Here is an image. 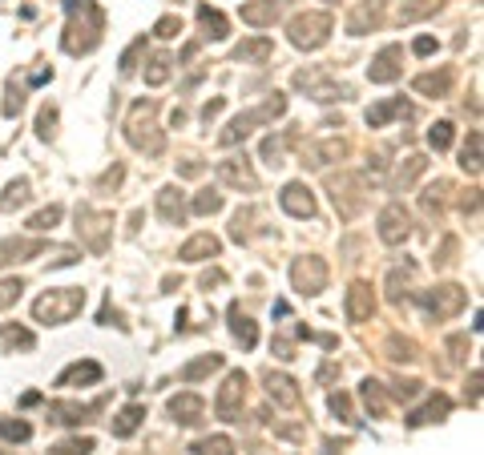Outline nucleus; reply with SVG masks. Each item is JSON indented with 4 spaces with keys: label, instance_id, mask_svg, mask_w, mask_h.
Segmentation results:
<instances>
[{
    "label": "nucleus",
    "instance_id": "1",
    "mask_svg": "<svg viewBox=\"0 0 484 455\" xmlns=\"http://www.w3.org/2000/svg\"><path fill=\"white\" fill-rule=\"evenodd\" d=\"M85 307V290H77V286H65V290H49V295H41L33 302V314L41 322H49V327H61L77 314V310Z\"/></svg>",
    "mask_w": 484,
    "mask_h": 455
},
{
    "label": "nucleus",
    "instance_id": "2",
    "mask_svg": "<svg viewBox=\"0 0 484 455\" xmlns=\"http://www.w3.org/2000/svg\"><path fill=\"white\" fill-rule=\"evenodd\" d=\"M327 37H331V16L327 13H303L291 21V45L295 49H319V45H327Z\"/></svg>",
    "mask_w": 484,
    "mask_h": 455
},
{
    "label": "nucleus",
    "instance_id": "3",
    "mask_svg": "<svg viewBox=\"0 0 484 455\" xmlns=\"http://www.w3.org/2000/svg\"><path fill=\"white\" fill-rule=\"evenodd\" d=\"M283 109H286V101L279 97V93H274V97L267 101V105H259V109H247V113H238L235 121L226 125V133L218 137V141H222V146H235V141H242V137H247L250 129H254V125H262V121H271V117H279Z\"/></svg>",
    "mask_w": 484,
    "mask_h": 455
},
{
    "label": "nucleus",
    "instance_id": "4",
    "mask_svg": "<svg viewBox=\"0 0 484 455\" xmlns=\"http://www.w3.org/2000/svg\"><path fill=\"white\" fill-rule=\"evenodd\" d=\"M363 177L360 173H339V177H331V197H335V206L343 218H355L363 206Z\"/></svg>",
    "mask_w": 484,
    "mask_h": 455
},
{
    "label": "nucleus",
    "instance_id": "5",
    "mask_svg": "<svg viewBox=\"0 0 484 455\" xmlns=\"http://www.w3.org/2000/svg\"><path fill=\"white\" fill-rule=\"evenodd\" d=\"M408 234H412L408 209L399 206V202L384 206V214H380V242H387V246H404V238Z\"/></svg>",
    "mask_w": 484,
    "mask_h": 455
},
{
    "label": "nucleus",
    "instance_id": "6",
    "mask_svg": "<svg viewBox=\"0 0 484 455\" xmlns=\"http://www.w3.org/2000/svg\"><path fill=\"white\" fill-rule=\"evenodd\" d=\"M420 302L428 310H432L436 319H452L456 310H464V302H468V295L460 290V286H436V290H428V295H420Z\"/></svg>",
    "mask_w": 484,
    "mask_h": 455
},
{
    "label": "nucleus",
    "instance_id": "7",
    "mask_svg": "<svg viewBox=\"0 0 484 455\" xmlns=\"http://www.w3.org/2000/svg\"><path fill=\"white\" fill-rule=\"evenodd\" d=\"M242 399H247V375H242V371H230L226 387L218 391V399H214L218 419H235L238 411H242Z\"/></svg>",
    "mask_w": 484,
    "mask_h": 455
},
{
    "label": "nucleus",
    "instance_id": "8",
    "mask_svg": "<svg viewBox=\"0 0 484 455\" xmlns=\"http://www.w3.org/2000/svg\"><path fill=\"white\" fill-rule=\"evenodd\" d=\"M291 278H295V290L303 295H319L323 286H327V266L319 258H299L291 266Z\"/></svg>",
    "mask_w": 484,
    "mask_h": 455
},
{
    "label": "nucleus",
    "instance_id": "9",
    "mask_svg": "<svg viewBox=\"0 0 484 455\" xmlns=\"http://www.w3.org/2000/svg\"><path fill=\"white\" fill-rule=\"evenodd\" d=\"M109 214H93V209H77V230L89 234V250H105V234H109Z\"/></svg>",
    "mask_w": 484,
    "mask_h": 455
},
{
    "label": "nucleus",
    "instance_id": "10",
    "mask_svg": "<svg viewBox=\"0 0 484 455\" xmlns=\"http://www.w3.org/2000/svg\"><path fill=\"white\" fill-rule=\"evenodd\" d=\"M218 177H222V185H235V190H254V185H259V177H254L247 158L218 161Z\"/></svg>",
    "mask_w": 484,
    "mask_h": 455
},
{
    "label": "nucleus",
    "instance_id": "11",
    "mask_svg": "<svg viewBox=\"0 0 484 455\" xmlns=\"http://www.w3.org/2000/svg\"><path fill=\"white\" fill-rule=\"evenodd\" d=\"M279 202H283V209L291 218H311V214H315V197H311V190L303 182H291L283 194H279Z\"/></svg>",
    "mask_w": 484,
    "mask_h": 455
},
{
    "label": "nucleus",
    "instance_id": "12",
    "mask_svg": "<svg viewBox=\"0 0 484 455\" xmlns=\"http://www.w3.org/2000/svg\"><path fill=\"white\" fill-rule=\"evenodd\" d=\"M372 310H375L372 286H367V283H355V286L348 290V319H351V322H363V319H372Z\"/></svg>",
    "mask_w": 484,
    "mask_h": 455
},
{
    "label": "nucleus",
    "instance_id": "13",
    "mask_svg": "<svg viewBox=\"0 0 484 455\" xmlns=\"http://www.w3.org/2000/svg\"><path fill=\"white\" fill-rule=\"evenodd\" d=\"M283 9H286V0H259V4H247V9H242V21L254 25V28L274 25V21L283 16Z\"/></svg>",
    "mask_w": 484,
    "mask_h": 455
},
{
    "label": "nucleus",
    "instance_id": "14",
    "mask_svg": "<svg viewBox=\"0 0 484 455\" xmlns=\"http://www.w3.org/2000/svg\"><path fill=\"white\" fill-rule=\"evenodd\" d=\"M267 395H271L279 407H299V387L295 379H286V375H274V371H267Z\"/></svg>",
    "mask_w": 484,
    "mask_h": 455
},
{
    "label": "nucleus",
    "instance_id": "15",
    "mask_svg": "<svg viewBox=\"0 0 484 455\" xmlns=\"http://www.w3.org/2000/svg\"><path fill=\"white\" fill-rule=\"evenodd\" d=\"M396 61H399V49H396V45H387V49L372 61L367 77H372L375 85H387V81H396V77H399V65H396Z\"/></svg>",
    "mask_w": 484,
    "mask_h": 455
},
{
    "label": "nucleus",
    "instance_id": "16",
    "mask_svg": "<svg viewBox=\"0 0 484 455\" xmlns=\"http://www.w3.org/2000/svg\"><path fill=\"white\" fill-rule=\"evenodd\" d=\"M158 214L166 226H178V221L186 218V202H182V190H174V185H166L158 194Z\"/></svg>",
    "mask_w": 484,
    "mask_h": 455
},
{
    "label": "nucleus",
    "instance_id": "17",
    "mask_svg": "<svg viewBox=\"0 0 484 455\" xmlns=\"http://www.w3.org/2000/svg\"><path fill=\"white\" fill-rule=\"evenodd\" d=\"M202 411H206V403H202V395H174L170 399V415L178 419V423H198Z\"/></svg>",
    "mask_w": 484,
    "mask_h": 455
},
{
    "label": "nucleus",
    "instance_id": "18",
    "mask_svg": "<svg viewBox=\"0 0 484 455\" xmlns=\"http://www.w3.org/2000/svg\"><path fill=\"white\" fill-rule=\"evenodd\" d=\"M380 16H384V4H380V0H363L360 9L351 13L348 33H355V37H360V33H367V28H375V25H380Z\"/></svg>",
    "mask_w": 484,
    "mask_h": 455
},
{
    "label": "nucleus",
    "instance_id": "19",
    "mask_svg": "<svg viewBox=\"0 0 484 455\" xmlns=\"http://www.w3.org/2000/svg\"><path fill=\"white\" fill-rule=\"evenodd\" d=\"M214 254H218V238L214 234H194L186 246L178 250L182 262H202V258H214Z\"/></svg>",
    "mask_w": 484,
    "mask_h": 455
},
{
    "label": "nucleus",
    "instance_id": "20",
    "mask_svg": "<svg viewBox=\"0 0 484 455\" xmlns=\"http://www.w3.org/2000/svg\"><path fill=\"white\" fill-rule=\"evenodd\" d=\"M101 403H93V407H81V403H53L49 407V415L57 419V423H65V427H77V423H85L93 411H97Z\"/></svg>",
    "mask_w": 484,
    "mask_h": 455
},
{
    "label": "nucleus",
    "instance_id": "21",
    "mask_svg": "<svg viewBox=\"0 0 484 455\" xmlns=\"http://www.w3.org/2000/svg\"><path fill=\"white\" fill-rule=\"evenodd\" d=\"M45 242H25V238H9L4 246H0V266H9V262H25L28 254H41Z\"/></svg>",
    "mask_w": 484,
    "mask_h": 455
},
{
    "label": "nucleus",
    "instance_id": "22",
    "mask_svg": "<svg viewBox=\"0 0 484 455\" xmlns=\"http://www.w3.org/2000/svg\"><path fill=\"white\" fill-rule=\"evenodd\" d=\"M77 383H101V363H73L57 379V387H77Z\"/></svg>",
    "mask_w": 484,
    "mask_h": 455
},
{
    "label": "nucleus",
    "instance_id": "23",
    "mask_svg": "<svg viewBox=\"0 0 484 455\" xmlns=\"http://www.w3.org/2000/svg\"><path fill=\"white\" fill-rule=\"evenodd\" d=\"M448 411H452V399H448V395H436V399H428V407H424V411H416L408 423H412V427H420V423H440Z\"/></svg>",
    "mask_w": 484,
    "mask_h": 455
},
{
    "label": "nucleus",
    "instance_id": "24",
    "mask_svg": "<svg viewBox=\"0 0 484 455\" xmlns=\"http://www.w3.org/2000/svg\"><path fill=\"white\" fill-rule=\"evenodd\" d=\"M424 170H428V161H424L420 153H408V158L396 165V177H392V182H396V190H404V185H412Z\"/></svg>",
    "mask_w": 484,
    "mask_h": 455
},
{
    "label": "nucleus",
    "instance_id": "25",
    "mask_svg": "<svg viewBox=\"0 0 484 455\" xmlns=\"http://www.w3.org/2000/svg\"><path fill=\"white\" fill-rule=\"evenodd\" d=\"M230 331H235V339H238L242 346H247V351H250L254 343H259V331H254V322H250L238 307H230Z\"/></svg>",
    "mask_w": 484,
    "mask_h": 455
},
{
    "label": "nucleus",
    "instance_id": "26",
    "mask_svg": "<svg viewBox=\"0 0 484 455\" xmlns=\"http://www.w3.org/2000/svg\"><path fill=\"white\" fill-rule=\"evenodd\" d=\"M141 419H146V407H125L122 415H117V423H113V435H117V439H129V435H134L137 427H141Z\"/></svg>",
    "mask_w": 484,
    "mask_h": 455
},
{
    "label": "nucleus",
    "instance_id": "27",
    "mask_svg": "<svg viewBox=\"0 0 484 455\" xmlns=\"http://www.w3.org/2000/svg\"><path fill=\"white\" fill-rule=\"evenodd\" d=\"M348 153V146L339 141V137H331V141H319V146H311V165H331V161H339Z\"/></svg>",
    "mask_w": 484,
    "mask_h": 455
},
{
    "label": "nucleus",
    "instance_id": "28",
    "mask_svg": "<svg viewBox=\"0 0 484 455\" xmlns=\"http://www.w3.org/2000/svg\"><path fill=\"white\" fill-rule=\"evenodd\" d=\"M448 85H452V69H440V73H424V77H416V89L420 93H428V97H444L448 93Z\"/></svg>",
    "mask_w": 484,
    "mask_h": 455
},
{
    "label": "nucleus",
    "instance_id": "29",
    "mask_svg": "<svg viewBox=\"0 0 484 455\" xmlns=\"http://www.w3.org/2000/svg\"><path fill=\"white\" fill-rule=\"evenodd\" d=\"M271 57V40L267 37H254V40H242L235 49V61H267Z\"/></svg>",
    "mask_w": 484,
    "mask_h": 455
},
{
    "label": "nucleus",
    "instance_id": "30",
    "mask_svg": "<svg viewBox=\"0 0 484 455\" xmlns=\"http://www.w3.org/2000/svg\"><path fill=\"white\" fill-rule=\"evenodd\" d=\"M198 21H202V28H206V37H214V40H222V37H226V16L218 13V9L202 4V9H198Z\"/></svg>",
    "mask_w": 484,
    "mask_h": 455
},
{
    "label": "nucleus",
    "instance_id": "31",
    "mask_svg": "<svg viewBox=\"0 0 484 455\" xmlns=\"http://www.w3.org/2000/svg\"><path fill=\"white\" fill-rule=\"evenodd\" d=\"M396 113H408V105H404V101H384V105H372V109H367V125H372V129H380V125H387V117H396Z\"/></svg>",
    "mask_w": 484,
    "mask_h": 455
},
{
    "label": "nucleus",
    "instance_id": "32",
    "mask_svg": "<svg viewBox=\"0 0 484 455\" xmlns=\"http://www.w3.org/2000/svg\"><path fill=\"white\" fill-rule=\"evenodd\" d=\"M222 367V355H202L198 363H190V367H182V383H194L202 379V375H210V371Z\"/></svg>",
    "mask_w": 484,
    "mask_h": 455
},
{
    "label": "nucleus",
    "instance_id": "33",
    "mask_svg": "<svg viewBox=\"0 0 484 455\" xmlns=\"http://www.w3.org/2000/svg\"><path fill=\"white\" fill-rule=\"evenodd\" d=\"M460 165L468 173H480V133L472 129L468 133V146H464V153H460Z\"/></svg>",
    "mask_w": 484,
    "mask_h": 455
},
{
    "label": "nucleus",
    "instance_id": "34",
    "mask_svg": "<svg viewBox=\"0 0 484 455\" xmlns=\"http://www.w3.org/2000/svg\"><path fill=\"white\" fill-rule=\"evenodd\" d=\"M194 451H198V455H235V443L226 439V435H214V439L194 443Z\"/></svg>",
    "mask_w": 484,
    "mask_h": 455
},
{
    "label": "nucleus",
    "instance_id": "35",
    "mask_svg": "<svg viewBox=\"0 0 484 455\" xmlns=\"http://www.w3.org/2000/svg\"><path fill=\"white\" fill-rule=\"evenodd\" d=\"M363 403L372 407L375 415H384V411H387V399H384V387H380V383H372V379H367V383H363Z\"/></svg>",
    "mask_w": 484,
    "mask_h": 455
},
{
    "label": "nucleus",
    "instance_id": "36",
    "mask_svg": "<svg viewBox=\"0 0 484 455\" xmlns=\"http://www.w3.org/2000/svg\"><path fill=\"white\" fill-rule=\"evenodd\" d=\"M222 209V194H214V190H202L194 197V214H218Z\"/></svg>",
    "mask_w": 484,
    "mask_h": 455
},
{
    "label": "nucleus",
    "instance_id": "37",
    "mask_svg": "<svg viewBox=\"0 0 484 455\" xmlns=\"http://www.w3.org/2000/svg\"><path fill=\"white\" fill-rule=\"evenodd\" d=\"M436 9V0H408L404 9H399V21H420V16H428Z\"/></svg>",
    "mask_w": 484,
    "mask_h": 455
},
{
    "label": "nucleus",
    "instance_id": "38",
    "mask_svg": "<svg viewBox=\"0 0 484 455\" xmlns=\"http://www.w3.org/2000/svg\"><path fill=\"white\" fill-rule=\"evenodd\" d=\"M428 146H432V149H448V146H452V125H448V121H436L432 133H428Z\"/></svg>",
    "mask_w": 484,
    "mask_h": 455
},
{
    "label": "nucleus",
    "instance_id": "39",
    "mask_svg": "<svg viewBox=\"0 0 484 455\" xmlns=\"http://www.w3.org/2000/svg\"><path fill=\"white\" fill-rule=\"evenodd\" d=\"M283 153H286L283 137H267V141H262V158L271 161V165H283Z\"/></svg>",
    "mask_w": 484,
    "mask_h": 455
},
{
    "label": "nucleus",
    "instance_id": "40",
    "mask_svg": "<svg viewBox=\"0 0 484 455\" xmlns=\"http://www.w3.org/2000/svg\"><path fill=\"white\" fill-rule=\"evenodd\" d=\"M21 290H25V283H21V278H4V283H0V310L9 307V302H16V298H21Z\"/></svg>",
    "mask_w": 484,
    "mask_h": 455
},
{
    "label": "nucleus",
    "instance_id": "41",
    "mask_svg": "<svg viewBox=\"0 0 484 455\" xmlns=\"http://www.w3.org/2000/svg\"><path fill=\"white\" fill-rule=\"evenodd\" d=\"M57 221H61V206H49V209H41L37 218H28V226H33V230H49Z\"/></svg>",
    "mask_w": 484,
    "mask_h": 455
},
{
    "label": "nucleus",
    "instance_id": "42",
    "mask_svg": "<svg viewBox=\"0 0 484 455\" xmlns=\"http://www.w3.org/2000/svg\"><path fill=\"white\" fill-rule=\"evenodd\" d=\"M28 202V182H13L9 185V197H4V209H16Z\"/></svg>",
    "mask_w": 484,
    "mask_h": 455
},
{
    "label": "nucleus",
    "instance_id": "43",
    "mask_svg": "<svg viewBox=\"0 0 484 455\" xmlns=\"http://www.w3.org/2000/svg\"><path fill=\"white\" fill-rule=\"evenodd\" d=\"M141 53H146V37L134 40V45L125 49V57H122V73H134V69H137V57H141Z\"/></svg>",
    "mask_w": 484,
    "mask_h": 455
},
{
    "label": "nucleus",
    "instance_id": "44",
    "mask_svg": "<svg viewBox=\"0 0 484 455\" xmlns=\"http://www.w3.org/2000/svg\"><path fill=\"white\" fill-rule=\"evenodd\" d=\"M0 435H4V439H28L33 427H28V423H9V419H0Z\"/></svg>",
    "mask_w": 484,
    "mask_h": 455
},
{
    "label": "nucleus",
    "instance_id": "45",
    "mask_svg": "<svg viewBox=\"0 0 484 455\" xmlns=\"http://www.w3.org/2000/svg\"><path fill=\"white\" fill-rule=\"evenodd\" d=\"M93 451V439H69L57 447V455H89Z\"/></svg>",
    "mask_w": 484,
    "mask_h": 455
},
{
    "label": "nucleus",
    "instance_id": "46",
    "mask_svg": "<svg viewBox=\"0 0 484 455\" xmlns=\"http://www.w3.org/2000/svg\"><path fill=\"white\" fill-rule=\"evenodd\" d=\"M166 77H170V57H158V61H154V69L146 73V81H149V85H161Z\"/></svg>",
    "mask_w": 484,
    "mask_h": 455
},
{
    "label": "nucleus",
    "instance_id": "47",
    "mask_svg": "<svg viewBox=\"0 0 484 455\" xmlns=\"http://www.w3.org/2000/svg\"><path fill=\"white\" fill-rule=\"evenodd\" d=\"M331 411H335L343 423H355V415H351V399L348 395H331Z\"/></svg>",
    "mask_w": 484,
    "mask_h": 455
},
{
    "label": "nucleus",
    "instance_id": "48",
    "mask_svg": "<svg viewBox=\"0 0 484 455\" xmlns=\"http://www.w3.org/2000/svg\"><path fill=\"white\" fill-rule=\"evenodd\" d=\"M182 33V21L178 16H161L158 21V37H178Z\"/></svg>",
    "mask_w": 484,
    "mask_h": 455
},
{
    "label": "nucleus",
    "instance_id": "49",
    "mask_svg": "<svg viewBox=\"0 0 484 455\" xmlns=\"http://www.w3.org/2000/svg\"><path fill=\"white\" fill-rule=\"evenodd\" d=\"M4 339H9V343H16V346H33V334H28V331H13V327H9V331H4Z\"/></svg>",
    "mask_w": 484,
    "mask_h": 455
},
{
    "label": "nucleus",
    "instance_id": "50",
    "mask_svg": "<svg viewBox=\"0 0 484 455\" xmlns=\"http://www.w3.org/2000/svg\"><path fill=\"white\" fill-rule=\"evenodd\" d=\"M41 137H53V125H57V113H53V109H45V113H41Z\"/></svg>",
    "mask_w": 484,
    "mask_h": 455
},
{
    "label": "nucleus",
    "instance_id": "51",
    "mask_svg": "<svg viewBox=\"0 0 484 455\" xmlns=\"http://www.w3.org/2000/svg\"><path fill=\"white\" fill-rule=\"evenodd\" d=\"M412 49H416V57H428V53H436V40H432V37H420Z\"/></svg>",
    "mask_w": 484,
    "mask_h": 455
}]
</instances>
